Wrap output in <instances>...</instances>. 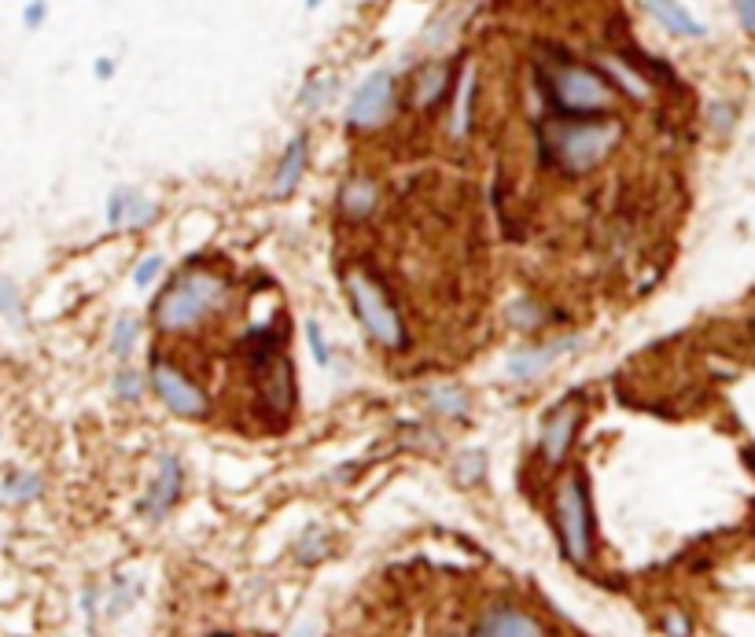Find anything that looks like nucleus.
Masks as SVG:
<instances>
[{
    "mask_svg": "<svg viewBox=\"0 0 755 637\" xmlns=\"http://www.w3.org/2000/svg\"><path fill=\"white\" fill-rule=\"evenodd\" d=\"M619 140V122L556 118L538 126V151L567 173L597 170Z\"/></svg>",
    "mask_w": 755,
    "mask_h": 637,
    "instance_id": "obj_1",
    "label": "nucleus"
},
{
    "mask_svg": "<svg viewBox=\"0 0 755 637\" xmlns=\"http://www.w3.org/2000/svg\"><path fill=\"white\" fill-rule=\"evenodd\" d=\"M222 303H225V284L218 276L189 270L159 295V303H155V325L162 332H184V328L200 325L211 310H218Z\"/></svg>",
    "mask_w": 755,
    "mask_h": 637,
    "instance_id": "obj_2",
    "label": "nucleus"
},
{
    "mask_svg": "<svg viewBox=\"0 0 755 637\" xmlns=\"http://www.w3.org/2000/svg\"><path fill=\"white\" fill-rule=\"evenodd\" d=\"M538 81H542L545 92H550L553 107L572 118L597 115V111H605L616 96L612 86L589 67H556L553 75L538 70Z\"/></svg>",
    "mask_w": 755,
    "mask_h": 637,
    "instance_id": "obj_3",
    "label": "nucleus"
},
{
    "mask_svg": "<svg viewBox=\"0 0 755 637\" xmlns=\"http://www.w3.org/2000/svg\"><path fill=\"white\" fill-rule=\"evenodd\" d=\"M556 531H561L564 557L575 568H583L594 553V516H589V494L578 471L564 476L561 490H556Z\"/></svg>",
    "mask_w": 755,
    "mask_h": 637,
    "instance_id": "obj_4",
    "label": "nucleus"
},
{
    "mask_svg": "<svg viewBox=\"0 0 755 637\" xmlns=\"http://www.w3.org/2000/svg\"><path fill=\"white\" fill-rule=\"evenodd\" d=\"M347 292H350V306H354L358 321L365 325V332L376 339V343H384V346L406 343V328H402V317L384 295V287L372 284L365 273H350Z\"/></svg>",
    "mask_w": 755,
    "mask_h": 637,
    "instance_id": "obj_5",
    "label": "nucleus"
},
{
    "mask_svg": "<svg viewBox=\"0 0 755 637\" xmlns=\"http://www.w3.org/2000/svg\"><path fill=\"white\" fill-rule=\"evenodd\" d=\"M391 107H395V78L387 70H376V75H369L358 86L354 100L347 107V122L358 129H376L391 115Z\"/></svg>",
    "mask_w": 755,
    "mask_h": 637,
    "instance_id": "obj_6",
    "label": "nucleus"
},
{
    "mask_svg": "<svg viewBox=\"0 0 755 637\" xmlns=\"http://www.w3.org/2000/svg\"><path fill=\"white\" fill-rule=\"evenodd\" d=\"M151 387H155V395L162 398V406H167L170 413H178V417H203L206 413L203 390L195 387L184 373H178L173 365H167V362H155Z\"/></svg>",
    "mask_w": 755,
    "mask_h": 637,
    "instance_id": "obj_7",
    "label": "nucleus"
},
{
    "mask_svg": "<svg viewBox=\"0 0 755 637\" xmlns=\"http://www.w3.org/2000/svg\"><path fill=\"white\" fill-rule=\"evenodd\" d=\"M472 637H545L542 623L534 615H527L523 608H512V604H494L480 615Z\"/></svg>",
    "mask_w": 755,
    "mask_h": 637,
    "instance_id": "obj_8",
    "label": "nucleus"
},
{
    "mask_svg": "<svg viewBox=\"0 0 755 637\" xmlns=\"http://www.w3.org/2000/svg\"><path fill=\"white\" fill-rule=\"evenodd\" d=\"M155 214H159V207H155L140 189H129V184L115 189L108 200V225L111 229H144L148 221H155Z\"/></svg>",
    "mask_w": 755,
    "mask_h": 637,
    "instance_id": "obj_9",
    "label": "nucleus"
},
{
    "mask_svg": "<svg viewBox=\"0 0 755 637\" xmlns=\"http://www.w3.org/2000/svg\"><path fill=\"white\" fill-rule=\"evenodd\" d=\"M181 494V465L173 454H162L159 457V471H155L151 487H148V498H144V516L148 520H162L170 512V505L178 501Z\"/></svg>",
    "mask_w": 755,
    "mask_h": 637,
    "instance_id": "obj_10",
    "label": "nucleus"
},
{
    "mask_svg": "<svg viewBox=\"0 0 755 637\" xmlns=\"http://www.w3.org/2000/svg\"><path fill=\"white\" fill-rule=\"evenodd\" d=\"M575 431H578V409L575 406L556 409V413L545 420V428H542V457L550 460V465H561V460L567 457Z\"/></svg>",
    "mask_w": 755,
    "mask_h": 637,
    "instance_id": "obj_11",
    "label": "nucleus"
},
{
    "mask_svg": "<svg viewBox=\"0 0 755 637\" xmlns=\"http://www.w3.org/2000/svg\"><path fill=\"white\" fill-rule=\"evenodd\" d=\"M262 402L273 417H288L295 406V376H292V365L284 362V357H273L269 362V373H266V384H262Z\"/></svg>",
    "mask_w": 755,
    "mask_h": 637,
    "instance_id": "obj_12",
    "label": "nucleus"
},
{
    "mask_svg": "<svg viewBox=\"0 0 755 637\" xmlns=\"http://www.w3.org/2000/svg\"><path fill=\"white\" fill-rule=\"evenodd\" d=\"M578 346V339H556V343L550 346H538V351H520V354H512V362H509V376L516 379H534V376H542L545 368H550L556 357L567 354V351H575Z\"/></svg>",
    "mask_w": 755,
    "mask_h": 637,
    "instance_id": "obj_13",
    "label": "nucleus"
},
{
    "mask_svg": "<svg viewBox=\"0 0 755 637\" xmlns=\"http://www.w3.org/2000/svg\"><path fill=\"white\" fill-rule=\"evenodd\" d=\"M372 207H376V184H372V181L350 178L343 189H339V211H343L350 221L369 218Z\"/></svg>",
    "mask_w": 755,
    "mask_h": 637,
    "instance_id": "obj_14",
    "label": "nucleus"
},
{
    "mask_svg": "<svg viewBox=\"0 0 755 637\" xmlns=\"http://www.w3.org/2000/svg\"><path fill=\"white\" fill-rule=\"evenodd\" d=\"M303 170H306V137H295L292 144H288V151L281 159V170H277V178H273V195H277V200L292 195L298 178H303Z\"/></svg>",
    "mask_w": 755,
    "mask_h": 637,
    "instance_id": "obj_15",
    "label": "nucleus"
},
{
    "mask_svg": "<svg viewBox=\"0 0 755 637\" xmlns=\"http://www.w3.org/2000/svg\"><path fill=\"white\" fill-rule=\"evenodd\" d=\"M649 15L656 19V23H664L671 34H678V37H700L705 34V26L692 19L686 8L681 4H667V0H649Z\"/></svg>",
    "mask_w": 755,
    "mask_h": 637,
    "instance_id": "obj_16",
    "label": "nucleus"
},
{
    "mask_svg": "<svg viewBox=\"0 0 755 637\" xmlns=\"http://www.w3.org/2000/svg\"><path fill=\"white\" fill-rule=\"evenodd\" d=\"M447 86H450V70L442 64H431L413 81V100H417V107H431L447 96Z\"/></svg>",
    "mask_w": 755,
    "mask_h": 637,
    "instance_id": "obj_17",
    "label": "nucleus"
},
{
    "mask_svg": "<svg viewBox=\"0 0 755 637\" xmlns=\"http://www.w3.org/2000/svg\"><path fill=\"white\" fill-rule=\"evenodd\" d=\"M137 332H140L137 317H133V314H119L115 328H111V351H115L119 362H126V357L133 354V346H137Z\"/></svg>",
    "mask_w": 755,
    "mask_h": 637,
    "instance_id": "obj_18",
    "label": "nucleus"
},
{
    "mask_svg": "<svg viewBox=\"0 0 755 637\" xmlns=\"http://www.w3.org/2000/svg\"><path fill=\"white\" fill-rule=\"evenodd\" d=\"M41 494V479L34 471H12V476L4 479V501L8 505H19V501H30Z\"/></svg>",
    "mask_w": 755,
    "mask_h": 637,
    "instance_id": "obj_19",
    "label": "nucleus"
},
{
    "mask_svg": "<svg viewBox=\"0 0 755 637\" xmlns=\"http://www.w3.org/2000/svg\"><path fill=\"white\" fill-rule=\"evenodd\" d=\"M431 406L439 409L442 417H464L469 413V398H464V390H458V387H431Z\"/></svg>",
    "mask_w": 755,
    "mask_h": 637,
    "instance_id": "obj_20",
    "label": "nucleus"
},
{
    "mask_svg": "<svg viewBox=\"0 0 755 637\" xmlns=\"http://www.w3.org/2000/svg\"><path fill=\"white\" fill-rule=\"evenodd\" d=\"M605 64H608V67H612V75L619 78V86H623V89L630 92V96H634V100H645V81H641V78H634V75H630L627 59H605Z\"/></svg>",
    "mask_w": 755,
    "mask_h": 637,
    "instance_id": "obj_21",
    "label": "nucleus"
},
{
    "mask_svg": "<svg viewBox=\"0 0 755 637\" xmlns=\"http://www.w3.org/2000/svg\"><path fill=\"white\" fill-rule=\"evenodd\" d=\"M115 390H119V398H126V402H137L140 398V373L122 368V373L115 376Z\"/></svg>",
    "mask_w": 755,
    "mask_h": 637,
    "instance_id": "obj_22",
    "label": "nucleus"
},
{
    "mask_svg": "<svg viewBox=\"0 0 755 637\" xmlns=\"http://www.w3.org/2000/svg\"><path fill=\"white\" fill-rule=\"evenodd\" d=\"M483 468H487V457H480L472 465V454H464L461 460H458V479L461 482H480L483 479Z\"/></svg>",
    "mask_w": 755,
    "mask_h": 637,
    "instance_id": "obj_23",
    "label": "nucleus"
},
{
    "mask_svg": "<svg viewBox=\"0 0 755 637\" xmlns=\"http://www.w3.org/2000/svg\"><path fill=\"white\" fill-rule=\"evenodd\" d=\"M306 339H309V351H314V357L320 365H328L333 357H328V346H325V339H320V328L317 321H306Z\"/></svg>",
    "mask_w": 755,
    "mask_h": 637,
    "instance_id": "obj_24",
    "label": "nucleus"
},
{
    "mask_svg": "<svg viewBox=\"0 0 755 637\" xmlns=\"http://www.w3.org/2000/svg\"><path fill=\"white\" fill-rule=\"evenodd\" d=\"M159 270H162V259H159V254H151V259H144V262L137 265V276H133V284H137V287H148V281H151V276L159 273Z\"/></svg>",
    "mask_w": 755,
    "mask_h": 637,
    "instance_id": "obj_25",
    "label": "nucleus"
},
{
    "mask_svg": "<svg viewBox=\"0 0 755 637\" xmlns=\"http://www.w3.org/2000/svg\"><path fill=\"white\" fill-rule=\"evenodd\" d=\"M0 295H4V314L15 321V317H19V299H15V284L8 281V276L0 281Z\"/></svg>",
    "mask_w": 755,
    "mask_h": 637,
    "instance_id": "obj_26",
    "label": "nucleus"
},
{
    "mask_svg": "<svg viewBox=\"0 0 755 637\" xmlns=\"http://www.w3.org/2000/svg\"><path fill=\"white\" fill-rule=\"evenodd\" d=\"M317 542H320V527H309L306 538H303V546H298V560H314L317 557V553H314Z\"/></svg>",
    "mask_w": 755,
    "mask_h": 637,
    "instance_id": "obj_27",
    "label": "nucleus"
},
{
    "mask_svg": "<svg viewBox=\"0 0 755 637\" xmlns=\"http://www.w3.org/2000/svg\"><path fill=\"white\" fill-rule=\"evenodd\" d=\"M737 19L744 23V30H752V34H755V0H741V4H737Z\"/></svg>",
    "mask_w": 755,
    "mask_h": 637,
    "instance_id": "obj_28",
    "label": "nucleus"
},
{
    "mask_svg": "<svg viewBox=\"0 0 755 637\" xmlns=\"http://www.w3.org/2000/svg\"><path fill=\"white\" fill-rule=\"evenodd\" d=\"M667 634L671 637H689V623L681 615H667Z\"/></svg>",
    "mask_w": 755,
    "mask_h": 637,
    "instance_id": "obj_29",
    "label": "nucleus"
},
{
    "mask_svg": "<svg viewBox=\"0 0 755 637\" xmlns=\"http://www.w3.org/2000/svg\"><path fill=\"white\" fill-rule=\"evenodd\" d=\"M41 19H45V4H30L26 23H30V26H41Z\"/></svg>",
    "mask_w": 755,
    "mask_h": 637,
    "instance_id": "obj_30",
    "label": "nucleus"
},
{
    "mask_svg": "<svg viewBox=\"0 0 755 637\" xmlns=\"http://www.w3.org/2000/svg\"><path fill=\"white\" fill-rule=\"evenodd\" d=\"M292 637H317V630H314V626H298Z\"/></svg>",
    "mask_w": 755,
    "mask_h": 637,
    "instance_id": "obj_31",
    "label": "nucleus"
}]
</instances>
